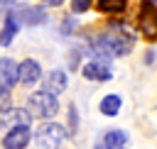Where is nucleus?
<instances>
[{
	"label": "nucleus",
	"instance_id": "nucleus-16",
	"mask_svg": "<svg viewBox=\"0 0 157 149\" xmlns=\"http://www.w3.org/2000/svg\"><path fill=\"white\" fill-rule=\"evenodd\" d=\"M10 90H2L0 88V112H5V110H10V95H7Z\"/></svg>",
	"mask_w": 157,
	"mask_h": 149
},
{
	"label": "nucleus",
	"instance_id": "nucleus-3",
	"mask_svg": "<svg viewBox=\"0 0 157 149\" xmlns=\"http://www.w3.org/2000/svg\"><path fill=\"white\" fill-rule=\"evenodd\" d=\"M64 139H66V132H64V127L56 125V122H44V125H39L37 132H34L37 147H59Z\"/></svg>",
	"mask_w": 157,
	"mask_h": 149
},
{
	"label": "nucleus",
	"instance_id": "nucleus-6",
	"mask_svg": "<svg viewBox=\"0 0 157 149\" xmlns=\"http://www.w3.org/2000/svg\"><path fill=\"white\" fill-rule=\"evenodd\" d=\"M39 76H42V66L34 59H25L17 66V81H22V83H37Z\"/></svg>",
	"mask_w": 157,
	"mask_h": 149
},
{
	"label": "nucleus",
	"instance_id": "nucleus-15",
	"mask_svg": "<svg viewBox=\"0 0 157 149\" xmlns=\"http://www.w3.org/2000/svg\"><path fill=\"white\" fill-rule=\"evenodd\" d=\"M91 7V0H71V10L74 12H86Z\"/></svg>",
	"mask_w": 157,
	"mask_h": 149
},
{
	"label": "nucleus",
	"instance_id": "nucleus-8",
	"mask_svg": "<svg viewBox=\"0 0 157 149\" xmlns=\"http://www.w3.org/2000/svg\"><path fill=\"white\" fill-rule=\"evenodd\" d=\"M83 76L88 81H108L113 73H110V68H108L105 61H88L83 66Z\"/></svg>",
	"mask_w": 157,
	"mask_h": 149
},
{
	"label": "nucleus",
	"instance_id": "nucleus-1",
	"mask_svg": "<svg viewBox=\"0 0 157 149\" xmlns=\"http://www.w3.org/2000/svg\"><path fill=\"white\" fill-rule=\"evenodd\" d=\"M132 46V34L125 32V27H108V32L98 39V51H105L110 56H123Z\"/></svg>",
	"mask_w": 157,
	"mask_h": 149
},
{
	"label": "nucleus",
	"instance_id": "nucleus-14",
	"mask_svg": "<svg viewBox=\"0 0 157 149\" xmlns=\"http://www.w3.org/2000/svg\"><path fill=\"white\" fill-rule=\"evenodd\" d=\"M125 5H128V0H98L101 12H123Z\"/></svg>",
	"mask_w": 157,
	"mask_h": 149
},
{
	"label": "nucleus",
	"instance_id": "nucleus-12",
	"mask_svg": "<svg viewBox=\"0 0 157 149\" xmlns=\"http://www.w3.org/2000/svg\"><path fill=\"white\" fill-rule=\"evenodd\" d=\"M15 32H17V20H15V15H7V17H5V29H2V34H0V44L7 46V44L12 42V37H15Z\"/></svg>",
	"mask_w": 157,
	"mask_h": 149
},
{
	"label": "nucleus",
	"instance_id": "nucleus-5",
	"mask_svg": "<svg viewBox=\"0 0 157 149\" xmlns=\"http://www.w3.org/2000/svg\"><path fill=\"white\" fill-rule=\"evenodd\" d=\"M27 142H29V129H27V125H15V127L5 134L2 147H7V149H20V147H27Z\"/></svg>",
	"mask_w": 157,
	"mask_h": 149
},
{
	"label": "nucleus",
	"instance_id": "nucleus-9",
	"mask_svg": "<svg viewBox=\"0 0 157 149\" xmlns=\"http://www.w3.org/2000/svg\"><path fill=\"white\" fill-rule=\"evenodd\" d=\"M15 20L20 22H27V24H37V22H44L47 20V12L42 10V7H20L17 10V15H15Z\"/></svg>",
	"mask_w": 157,
	"mask_h": 149
},
{
	"label": "nucleus",
	"instance_id": "nucleus-4",
	"mask_svg": "<svg viewBox=\"0 0 157 149\" xmlns=\"http://www.w3.org/2000/svg\"><path fill=\"white\" fill-rule=\"evenodd\" d=\"M137 27L142 29V34L147 39H157V7L145 2L142 10H140V17H137Z\"/></svg>",
	"mask_w": 157,
	"mask_h": 149
},
{
	"label": "nucleus",
	"instance_id": "nucleus-2",
	"mask_svg": "<svg viewBox=\"0 0 157 149\" xmlns=\"http://www.w3.org/2000/svg\"><path fill=\"white\" fill-rule=\"evenodd\" d=\"M27 107H29V115L49 120V117H54V115H56L59 103H56V95H54V93L42 90V93H32V95H29Z\"/></svg>",
	"mask_w": 157,
	"mask_h": 149
},
{
	"label": "nucleus",
	"instance_id": "nucleus-11",
	"mask_svg": "<svg viewBox=\"0 0 157 149\" xmlns=\"http://www.w3.org/2000/svg\"><path fill=\"white\" fill-rule=\"evenodd\" d=\"M125 142H128V134L120 132V129H110V132L103 134V147H108V149H113V147H125Z\"/></svg>",
	"mask_w": 157,
	"mask_h": 149
},
{
	"label": "nucleus",
	"instance_id": "nucleus-17",
	"mask_svg": "<svg viewBox=\"0 0 157 149\" xmlns=\"http://www.w3.org/2000/svg\"><path fill=\"white\" fill-rule=\"evenodd\" d=\"M17 0H0V5H15Z\"/></svg>",
	"mask_w": 157,
	"mask_h": 149
},
{
	"label": "nucleus",
	"instance_id": "nucleus-18",
	"mask_svg": "<svg viewBox=\"0 0 157 149\" xmlns=\"http://www.w3.org/2000/svg\"><path fill=\"white\" fill-rule=\"evenodd\" d=\"M44 2H49V5H59V2H64V0H44Z\"/></svg>",
	"mask_w": 157,
	"mask_h": 149
},
{
	"label": "nucleus",
	"instance_id": "nucleus-7",
	"mask_svg": "<svg viewBox=\"0 0 157 149\" xmlns=\"http://www.w3.org/2000/svg\"><path fill=\"white\" fill-rule=\"evenodd\" d=\"M17 83V64L12 59H0V88L10 90Z\"/></svg>",
	"mask_w": 157,
	"mask_h": 149
},
{
	"label": "nucleus",
	"instance_id": "nucleus-13",
	"mask_svg": "<svg viewBox=\"0 0 157 149\" xmlns=\"http://www.w3.org/2000/svg\"><path fill=\"white\" fill-rule=\"evenodd\" d=\"M118 110H120V98H118V95H105V98L101 100V112H103V115L113 117V115H118Z\"/></svg>",
	"mask_w": 157,
	"mask_h": 149
},
{
	"label": "nucleus",
	"instance_id": "nucleus-10",
	"mask_svg": "<svg viewBox=\"0 0 157 149\" xmlns=\"http://www.w3.org/2000/svg\"><path fill=\"white\" fill-rule=\"evenodd\" d=\"M44 88L49 90V93H61L64 88H66V76L61 73V71H52L49 76H47V81H44Z\"/></svg>",
	"mask_w": 157,
	"mask_h": 149
}]
</instances>
